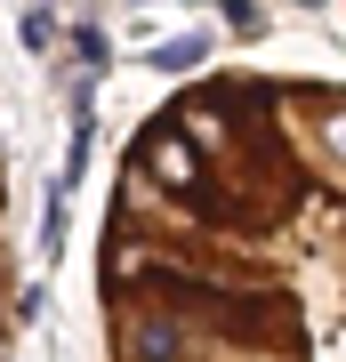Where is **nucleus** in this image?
<instances>
[{
    "label": "nucleus",
    "mask_w": 346,
    "mask_h": 362,
    "mask_svg": "<svg viewBox=\"0 0 346 362\" xmlns=\"http://www.w3.org/2000/svg\"><path fill=\"white\" fill-rule=\"evenodd\" d=\"M105 362H346V81L218 65L113 161Z\"/></svg>",
    "instance_id": "f257e3e1"
},
{
    "label": "nucleus",
    "mask_w": 346,
    "mask_h": 362,
    "mask_svg": "<svg viewBox=\"0 0 346 362\" xmlns=\"http://www.w3.org/2000/svg\"><path fill=\"white\" fill-rule=\"evenodd\" d=\"M0 362H8V250H0Z\"/></svg>",
    "instance_id": "f03ea898"
}]
</instances>
